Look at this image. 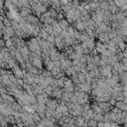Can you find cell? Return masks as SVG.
Masks as SVG:
<instances>
[{
	"instance_id": "1",
	"label": "cell",
	"mask_w": 127,
	"mask_h": 127,
	"mask_svg": "<svg viewBox=\"0 0 127 127\" xmlns=\"http://www.w3.org/2000/svg\"><path fill=\"white\" fill-rule=\"evenodd\" d=\"M32 61V65H33L35 68H37L38 70H41L42 67H43V62L40 59V57H35L31 60Z\"/></svg>"
},
{
	"instance_id": "2",
	"label": "cell",
	"mask_w": 127,
	"mask_h": 127,
	"mask_svg": "<svg viewBox=\"0 0 127 127\" xmlns=\"http://www.w3.org/2000/svg\"><path fill=\"white\" fill-rule=\"evenodd\" d=\"M106 49H107V46L105 45L104 43H102V42L98 41V42H96V43H95V50H96V52L99 53V54H101V53H102L103 51H105Z\"/></svg>"
},
{
	"instance_id": "3",
	"label": "cell",
	"mask_w": 127,
	"mask_h": 127,
	"mask_svg": "<svg viewBox=\"0 0 127 127\" xmlns=\"http://www.w3.org/2000/svg\"><path fill=\"white\" fill-rule=\"evenodd\" d=\"M114 106L118 107V108L121 109L122 111H124V110L127 111V104L124 102V100H116Z\"/></svg>"
},
{
	"instance_id": "4",
	"label": "cell",
	"mask_w": 127,
	"mask_h": 127,
	"mask_svg": "<svg viewBox=\"0 0 127 127\" xmlns=\"http://www.w3.org/2000/svg\"><path fill=\"white\" fill-rule=\"evenodd\" d=\"M46 103H47V106L52 108V109H56L58 107V103H57L56 99H53V100L52 99H48Z\"/></svg>"
},
{
	"instance_id": "5",
	"label": "cell",
	"mask_w": 127,
	"mask_h": 127,
	"mask_svg": "<svg viewBox=\"0 0 127 127\" xmlns=\"http://www.w3.org/2000/svg\"><path fill=\"white\" fill-rule=\"evenodd\" d=\"M59 24H60V26H61V28L63 30H68L69 27H70V23H69L68 20H64L63 19V20L59 21Z\"/></svg>"
},
{
	"instance_id": "6",
	"label": "cell",
	"mask_w": 127,
	"mask_h": 127,
	"mask_svg": "<svg viewBox=\"0 0 127 127\" xmlns=\"http://www.w3.org/2000/svg\"><path fill=\"white\" fill-rule=\"evenodd\" d=\"M43 28L46 30V32H48L49 34H53V32H54V29H53L52 24H45Z\"/></svg>"
},
{
	"instance_id": "7",
	"label": "cell",
	"mask_w": 127,
	"mask_h": 127,
	"mask_svg": "<svg viewBox=\"0 0 127 127\" xmlns=\"http://www.w3.org/2000/svg\"><path fill=\"white\" fill-rule=\"evenodd\" d=\"M126 46H127V44L125 43V41H124V42H121V43L118 44V48H119V50H120L121 52H124V51H125Z\"/></svg>"
},
{
	"instance_id": "8",
	"label": "cell",
	"mask_w": 127,
	"mask_h": 127,
	"mask_svg": "<svg viewBox=\"0 0 127 127\" xmlns=\"http://www.w3.org/2000/svg\"><path fill=\"white\" fill-rule=\"evenodd\" d=\"M108 102H109L111 105H113V106H114V105H115V102H116V99H115V98H113V97H111V98L108 100Z\"/></svg>"
}]
</instances>
